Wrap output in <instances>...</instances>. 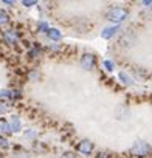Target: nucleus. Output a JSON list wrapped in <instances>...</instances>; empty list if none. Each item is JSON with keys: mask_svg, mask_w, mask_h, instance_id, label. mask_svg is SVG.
Listing matches in <instances>:
<instances>
[{"mask_svg": "<svg viewBox=\"0 0 152 158\" xmlns=\"http://www.w3.org/2000/svg\"><path fill=\"white\" fill-rule=\"evenodd\" d=\"M39 28H40V31H44V33H47V31H48V25H47V23H44V22L39 25Z\"/></svg>", "mask_w": 152, "mask_h": 158, "instance_id": "nucleus-17", "label": "nucleus"}, {"mask_svg": "<svg viewBox=\"0 0 152 158\" xmlns=\"http://www.w3.org/2000/svg\"><path fill=\"white\" fill-rule=\"evenodd\" d=\"M25 136L34 138V136H36V132H34V130H27V132H25Z\"/></svg>", "mask_w": 152, "mask_h": 158, "instance_id": "nucleus-18", "label": "nucleus"}, {"mask_svg": "<svg viewBox=\"0 0 152 158\" xmlns=\"http://www.w3.org/2000/svg\"><path fill=\"white\" fill-rule=\"evenodd\" d=\"M120 28L118 27H113V28H106L101 34H103V37H106V39H110L113 34H116V31H118Z\"/></svg>", "mask_w": 152, "mask_h": 158, "instance_id": "nucleus-7", "label": "nucleus"}, {"mask_svg": "<svg viewBox=\"0 0 152 158\" xmlns=\"http://www.w3.org/2000/svg\"><path fill=\"white\" fill-rule=\"evenodd\" d=\"M150 152H152V147H150L146 141H141V139L135 141L133 146L130 147V153L135 155V156H140V158L150 155Z\"/></svg>", "mask_w": 152, "mask_h": 158, "instance_id": "nucleus-1", "label": "nucleus"}, {"mask_svg": "<svg viewBox=\"0 0 152 158\" xmlns=\"http://www.w3.org/2000/svg\"><path fill=\"white\" fill-rule=\"evenodd\" d=\"M0 158H2V156H0Z\"/></svg>", "mask_w": 152, "mask_h": 158, "instance_id": "nucleus-21", "label": "nucleus"}, {"mask_svg": "<svg viewBox=\"0 0 152 158\" xmlns=\"http://www.w3.org/2000/svg\"><path fill=\"white\" fill-rule=\"evenodd\" d=\"M8 123H10V129H11V132H20L22 124H20V119H19L17 116H13Z\"/></svg>", "mask_w": 152, "mask_h": 158, "instance_id": "nucleus-5", "label": "nucleus"}, {"mask_svg": "<svg viewBox=\"0 0 152 158\" xmlns=\"http://www.w3.org/2000/svg\"><path fill=\"white\" fill-rule=\"evenodd\" d=\"M127 11L124 10V8H112L109 13H107V19L110 20V22H113V23H120V22H123V20H126L127 19Z\"/></svg>", "mask_w": 152, "mask_h": 158, "instance_id": "nucleus-2", "label": "nucleus"}, {"mask_svg": "<svg viewBox=\"0 0 152 158\" xmlns=\"http://www.w3.org/2000/svg\"><path fill=\"white\" fill-rule=\"evenodd\" d=\"M2 2H5V3H8V5H14L16 0H2Z\"/></svg>", "mask_w": 152, "mask_h": 158, "instance_id": "nucleus-19", "label": "nucleus"}, {"mask_svg": "<svg viewBox=\"0 0 152 158\" xmlns=\"http://www.w3.org/2000/svg\"><path fill=\"white\" fill-rule=\"evenodd\" d=\"M120 77H121V81L126 84V85H132V81H130V77L126 74V73H120Z\"/></svg>", "mask_w": 152, "mask_h": 158, "instance_id": "nucleus-11", "label": "nucleus"}, {"mask_svg": "<svg viewBox=\"0 0 152 158\" xmlns=\"http://www.w3.org/2000/svg\"><path fill=\"white\" fill-rule=\"evenodd\" d=\"M10 147V143L5 136H0V149H8Z\"/></svg>", "mask_w": 152, "mask_h": 158, "instance_id": "nucleus-12", "label": "nucleus"}, {"mask_svg": "<svg viewBox=\"0 0 152 158\" xmlns=\"http://www.w3.org/2000/svg\"><path fill=\"white\" fill-rule=\"evenodd\" d=\"M59 158H76V155H74L73 152H65V153H62Z\"/></svg>", "mask_w": 152, "mask_h": 158, "instance_id": "nucleus-16", "label": "nucleus"}, {"mask_svg": "<svg viewBox=\"0 0 152 158\" xmlns=\"http://www.w3.org/2000/svg\"><path fill=\"white\" fill-rule=\"evenodd\" d=\"M36 3H37V0H23V2H22L23 6H33Z\"/></svg>", "mask_w": 152, "mask_h": 158, "instance_id": "nucleus-15", "label": "nucleus"}, {"mask_svg": "<svg viewBox=\"0 0 152 158\" xmlns=\"http://www.w3.org/2000/svg\"><path fill=\"white\" fill-rule=\"evenodd\" d=\"M76 149H78V152L82 153V155H90L93 152V143L90 139H82Z\"/></svg>", "mask_w": 152, "mask_h": 158, "instance_id": "nucleus-3", "label": "nucleus"}, {"mask_svg": "<svg viewBox=\"0 0 152 158\" xmlns=\"http://www.w3.org/2000/svg\"><path fill=\"white\" fill-rule=\"evenodd\" d=\"M5 39H6V42H10V44H16V42H17V36H16L13 31H8V33L5 34Z\"/></svg>", "mask_w": 152, "mask_h": 158, "instance_id": "nucleus-10", "label": "nucleus"}, {"mask_svg": "<svg viewBox=\"0 0 152 158\" xmlns=\"http://www.w3.org/2000/svg\"><path fill=\"white\" fill-rule=\"evenodd\" d=\"M95 64H96V59H95V56L90 54V53L84 54L82 59H81V67H82L84 70H93Z\"/></svg>", "mask_w": 152, "mask_h": 158, "instance_id": "nucleus-4", "label": "nucleus"}, {"mask_svg": "<svg viewBox=\"0 0 152 158\" xmlns=\"http://www.w3.org/2000/svg\"><path fill=\"white\" fill-rule=\"evenodd\" d=\"M104 67H106L107 71H112L115 68V62L113 60H104Z\"/></svg>", "mask_w": 152, "mask_h": 158, "instance_id": "nucleus-13", "label": "nucleus"}, {"mask_svg": "<svg viewBox=\"0 0 152 158\" xmlns=\"http://www.w3.org/2000/svg\"><path fill=\"white\" fill-rule=\"evenodd\" d=\"M10 22V14L5 10H0V25H5Z\"/></svg>", "mask_w": 152, "mask_h": 158, "instance_id": "nucleus-8", "label": "nucleus"}, {"mask_svg": "<svg viewBox=\"0 0 152 158\" xmlns=\"http://www.w3.org/2000/svg\"><path fill=\"white\" fill-rule=\"evenodd\" d=\"M47 34H48V37H50L51 40H61V37H62L61 31H59V30H56V28H48Z\"/></svg>", "mask_w": 152, "mask_h": 158, "instance_id": "nucleus-6", "label": "nucleus"}, {"mask_svg": "<svg viewBox=\"0 0 152 158\" xmlns=\"http://www.w3.org/2000/svg\"><path fill=\"white\" fill-rule=\"evenodd\" d=\"M3 112H5V107H3V106H2V104H0V115H2V113H3Z\"/></svg>", "mask_w": 152, "mask_h": 158, "instance_id": "nucleus-20", "label": "nucleus"}, {"mask_svg": "<svg viewBox=\"0 0 152 158\" xmlns=\"http://www.w3.org/2000/svg\"><path fill=\"white\" fill-rule=\"evenodd\" d=\"M0 130L2 132H11V129H10V123L6 121V119H3V118H0Z\"/></svg>", "mask_w": 152, "mask_h": 158, "instance_id": "nucleus-9", "label": "nucleus"}, {"mask_svg": "<svg viewBox=\"0 0 152 158\" xmlns=\"http://www.w3.org/2000/svg\"><path fill=\"white\" fill-rule=\"evenodd\" d=\"M0 98L2 99H11V92L10 90H0Z\"/></svg>", "mask_w": 152, "mask_h": 158, "instance_id": "nucleus-14", "label": "nucleus"}]
</instances>
